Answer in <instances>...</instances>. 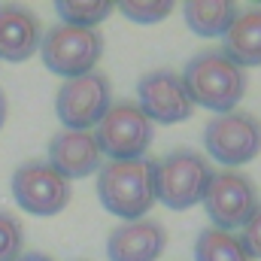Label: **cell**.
I'll list each match as a JSON object with an SVG mask.
<instances>
[{"label": "cell", "mask_w": 261, "mask_h": 261, "mask_svg": "<svg viewBox=\"0 0 261 261\" xmlns=\"http://www.w3.org/2000/svg\"><path fill=\"white\" fill-rule=\"evenodd\" d=\"M97 197H100V206L122 222L146 219V213L155 203V161L130 158V161L100 164Z\"/></svg>", "instance_id": "1"}, {"label": "cell", "mask_w": 261, "mask_h": 261, "mask_svg": "<svg viewBox=\"0 0 261 261\" xmlns=\"http://www.w3.org/2000/svg\"><path fill=\"white\" fill-rule=\"evenodd\" d=\"M195 107L213 110L216 116L231 113L246 94V70L234 64L222 49H203L189 58L179 73Z\"/></svg>", "instance_id": "2"}, {"label": "cell", "mask_w": 261, "mask_h": 261, "mask_svg": "<svg viewBox=\"0 0 261 261\" xmlns=\"http://www.w3.org/2000/svg\"><path fill=\"white\" fill-rule=\"evenodd\" d=\"M213 167L195 149H173L161 161H155V200L167 210H192L203 200Z\"/></svg>", "instance_id": "3"}, {"label": "cell", "mask_w": 261, "mask_h": 261, "mask_svg": "<svg viewBox=\"0 0 261 261\" xmlns=\"http://www.w3.org/2000/svg\"><path fill=\"white\" fill-rule=\"evenodd\" d=\"M40 55H43V64L55 76H64V79L85 76L97 67L103 55V34L97 28L55 24L43 34Z\"/></svg>", "instance_id": "4"}, {"label": "cell", "mask_w": 261, "mask_h": 261, "mask_svg": "<svg viewBox=\"0 0 261 261\" xmlns=\"http://www.w3.org/2000/svg\"><path fill=\"white\" fill-rule=\"evenodd\" d=\"M203 149L225 170H237L252 158H258L261 122L252 113H240V110L213 116L203 128Z\"/></svg>", "instance_id": "5"}, {"label": "cell", "mask_w": 261, "mask_h": 261, "mask_svg": "<svg viewBox=\"0 0 261 261\" xmlns=\"http://www.w3.org/2000/svg\"><path fill=\"white\" fill-rule=\"evenodd\" d=\"M91 134L97 140L100 155H107L110 161H130L146 158V149L155 137V125L140 113L134 100H119L107 110V116Z\"/></svg>", "instance_id": "6"}, {"label": "cell", "mask_w": 261, "mask_h": 261, "mask_svg": "<svg viewBox=\"0 0 261 261\" xmlns=\"http://www.w3.org/2000/svg\"><path fill=\"white\" fill-rule=\"evenodd\" d=\"M113 107V85L107 73L91 70L85 76L64 79L55 94V116L64 130H91Z\"/></svg>", "instance_id": "7"}, {"label": "cell", "mask_w": 261, "mask_h": 261, "mask_svg": "<svg viewBox=\"0 0 261 261\" xmlns=\"http://www.w3.org/2000/svg\"><path fill=\"white\" fill-rule=\"evenodd\" d=\"M9 189H12L15 203L24 213L40 216V219L58 216L70 203V197H73L70 179H64L58 170H52L46 161H24V164H18L12 179H9Z\"/></svg>", "instance_id": "8"}, {"label": "cell", "mask_w": 261, "mask_h": 261, "mask_svg": "<svg viewBox=\"0 0 261 261\" xmlns=\"http://www.w3.org/2000/svg\"><path fill=\"white\" fill-rule=\"evenodd\" d=\"M200 203H203L213 228L234 234V228H243V222L255 213L258 189H255V182L246 173L222 167V170H213L206 195H203Z\"/></svg>", "instance_id": "9"}, {"label": "cell", "mask_w": 261, "mask_h": 261, "mask_svg": "<svg viewBox=\"0 0 261 261\" xmlns=\"http://www.w3.org/2000/svg\"><path fill=\"white\" fill-rule=\"evenodd\" d=\"M137 107L152 125H179L195 113V103L176 70H152L140 76Z\"/></svg>", "instance_id": "10"}, {"label": "cell", "mask_w": 261, "mask_h": 261, "mask_svg": "<svg viewBox=\"0 0 261 261\" xmlns=\"http://www.w3.org/2000/svg\"><path fill=\"white\" fill-rule=\"evenodd\" d=\"M167 246V231L155 219H134L122 222L107 237V258L110 261H158Z\"/></svg>", "instance_id": "11"}, {"label": "cell", "mask_w": 261, "mask_h": 261, "mask_svg": "<svg viewBox=\"0 0 261 261\" xmlns=\"http://www.w3.org/2000/svg\"><path fill=\"white\" fill-rule=\"evenodd\" d=\"M52 170H58L64 179H85L100 170L103 155L97 149V140L91 130H58L49 140V161Z\"/></svg>", "instance_id": "12"}, {"label": "cell", "mask_w": 261, "mask_h": 261, "mask_svg": "<svg viewBox=\"0 0 261 261\" xmlns=\"http://www.w3.org/2000/svg\"><path fill=\"white\" fill-rule=\"evenodd\" d=\"M43 24L34 9L21 3H0V61L21 64L40 52Z\"/></svg>", "instance_id": "13"}, {"label": "cell", "mask_w": 261, "mask_h": 261, "mask_svg": "<svg viewBox=\"0 0 261 261\" xmlns=\"http://www.w3.org/2000/svg\"><path fill=\"white\" fill-rule=\"evenodd\" d=\"M222 52L240 67H261V6L237 9L231 28L225 31Z\"/></svg>", "instance_id": "14"}, {"label": "cell", "mask_w": 261, "mask_h": 261, "mask_svg": "<svg viewBox=\"0 0 261 261\" xmlns=\"http://www.w3.org/2000/svg\"><path fill=\"white\" fill-rule=\"evenodd\" d=\"M234 15H237V6L225 0H192L182 6V18L197 37H225Z\"/></svg>", "instance_id": "15"}, {"label": "cell", "mask_w": 261, "mask_h": 261, "mask_svg": "<svg viewBox=\"0 0 261 261\" xmlns=\"http://www.w3.org/2000/svg\"><path fill=\"white\" fill-rule=\"evenodd\" d=\"M195 261H252V258L243 252L237 234L219 231V228H203L195 240Z\"/></svg>", "instance_id": "16"}, {"label": "cell", "mask_w": 261, "mask_h": 261, "mask_svg": "<svg viewBox=\"0 0 261 261\" xmlns=\"http://www.w3.org/2000/svg\"><path fill=\"white\" fill-rule=\"evenodd\" d=\"M113 9L116 3L110 0H58L55 3L58 24H70V28H97L113 15Z\"/></svg>", "instance_id": "17"}, {"label": "cell", "mask_w": 261, "mask_h": 261, "mask_svg": "<svg viewBox=\"0 0 261 261\" xmlns=\"http://www.w3.org/2000/svg\"><path fill=\"white\" fill-rule=\"evenodd\" d=\"M116 9L137 24H155L173 12V0H122L116 3Z\"/></svg>", "instance_id": "18"}, {"label": "cell", "mask_w": 261, "mask_h": 261, "mask_svg": "<svg viewBox=\"0 0 261 261\" xmlns=\"http://www.w3.org/2000/svg\"><path fill=\"white\" fill-rule=\"evenodd\" d=\"M24 255V228L21 222L0 210V261H18Z\"/></svg>", "instance_id": "19"}, {"label": "cell", "mask_w": 261, "mask_h": 261, "mask_svg": "<svg viewBox=\"0 0 261 261\" xmlns=\"http://www.w3.org/2000/svg\"><path fill=\"white\" fill-rule=\"evenodd\" d=\"M237 240H240L243 252H246L252 261L261 258V203L255 206V213H252V216L243 222V228H240Z\"/></svg>", "instance_id": "20"}, {"label": "cell", "mask_w": 261, "mask_h": 261, "mask_svg": "<svg viewBox=\"0 0 261 261\" xmlns=\"http://www.w3.org/2000/svg\"><path fill=\"white\" fill-rule=\"evenodd\" d=\"M18 261H52V258H49L46 252H24Z\"/></svg>", "instance_id": "21"}, {"label": "cell", "mask_w": 261, "mask_h": 261, "mask_svg": "<svg viewBox=\"0 0 261 261\" xmlns=\"http://www.w3.org/2000/svg\"><path fill=\"white\" fill-rule=\"evenodd\" d=\"M3 122H6V97L0 94V128H3Z\"/></svg>", "instance_id": "22"}]
</instances>
